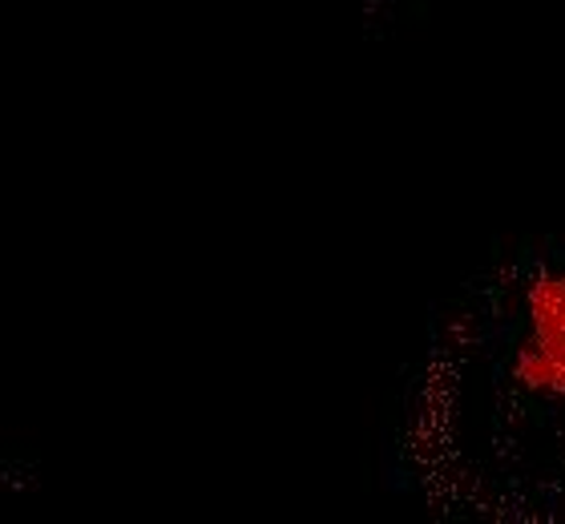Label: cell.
<instances>
[{"mask_svg": "<svg viewBox=\"0 0 565 524\" xmlns=\"http://www.w3.org/2000/svg\"><path fill=\"white\" fill-rule=\"evenodd\" d=\"M484 295L489 516H565V243L493 258Z\"/></svg>", "mask_w": 565, "mask_h": 524, "instance_id": "cell-1", "label": "cell"}]
</instances>
